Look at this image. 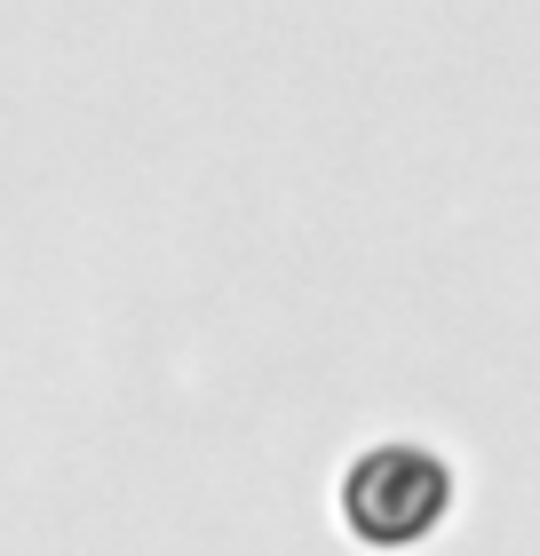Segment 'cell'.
Here are the masks:
<instances>
[{"label":"cell","instance_id":"6da1fadb","mask_svg":"<svg viewBox=\"0 0 540 556\" xmlns=\"http://www.w3.org/2000/svg\"><path fill=\"white\" fill-rule=\"evenodd\" d=\"M453 509V469L429 445H374L342 477V525L366 548H414Z\"/></svg>","mask_w":540,"mask_h":556}]
</instances>
